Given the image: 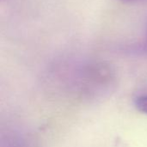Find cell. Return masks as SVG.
Returning <instances> with one entry per match:
<instances>
[{
  "mask_svg": "<svg viewBox=\"0 0 147 147\" xmlns=\"http://www.w3.org/2000/svg\"><path fill=\"white\" fill-rule=\"evenodd\" d=\"M134 105L139 111L147 114V95H141L137 96L134 100Z\"/></svg>",
  "mask_w": 147,
  "mask_h": 147,
  "instance_id": "1",
  "label": "cell"
},
{
  "mask_svg": "<svg viewBox=\"0 0 147 147\" xmlns=\"http://www.w3.org/2000/svg\"><path fill=\"white\" fill-rule=\"evenodd\" d=\"M142 48L144 51L147 52V27L146 30V34H145V39H144V41L142 43Z\"/></svg>",
  "mask_w": 147,
  "mask_h": 147,
  "instance_id": "2",
  "label": "cell"
},
{
  "mask_svg": "<svg viewBox=\"0 0 147 147\" xmlns=\"http://www.w3.org/2000/svg\"><path fill=\"white\" fill-rule=\"evenodd\" d=\"M125 2H136V1H140V0H122Z\"/></svg>",
  "mask_w": 147,
  "mask_h": 147,
  "instance_id": "3",
  "label": "cell"
}]
</instances>
